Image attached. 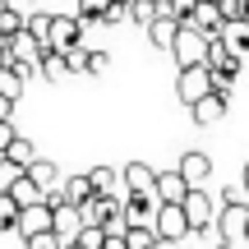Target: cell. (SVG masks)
Instances as JSON below:
<instances>
[{
	"label": "cell",
	"instance_id": "6da1fadb",
	"mask_svg": "<svg viewBox=\"0 0 249 249\" xmlns=\"http://www.w3.org/2000/svg\"><path fill=\"white\" fill-rule=\"evenodd\" d=\"M176 65L180 70H194V65H208V55H213V37L203 33L198 23H185L180 28V37H176Z\"/></svg>",
	"mask_w": 249,
	"mask_h": 249
},
{
	"label": "cell",
	"instance_id": "7a4b0ae2",
	"mask_svg": "<svg viewBox=\"0 0 249 249\" xmlns=\"http://www.w3.org/2000/svg\"><path fill=\"white\" fill-rule=\"evenodd\" d=\"M208 92H217V83H213V70H208V65L180 70V79H176V97L185 102V107H198V102H203Z\"/></svg>",
	"mask_w": 249,
	"mask_h": 249
},
{
	"label": "cell",
	"instance_id": "3957f363",
	"mask_svg": "<svg viewBox=\"0 0 249 249\" xmlns=\"http://www.w3.org/2000/svg\"><path fill=\"white\" fill-rule=\"evenodd\" d=\"M249 231V203L240 194L222 198V213H217V240H235V235Z\"/></svg>",
	"mask_w": 249,
	"mask_h": 249
},
{
	"label": "cell",
	"instance_id": "277c9868",
	"mask_svg": "<svg viewBox=\"0 0 249 249\" xmlns=\"http://www.w3.org/2000/svg\"><path fill=\"white\" fill-rule=\"evenodd\" d=\"M152 226H157V235H161V240H185V235L189 231H194V226H189V213H185V203H161L157 208V222H152Z\"/></svg>",
	"mask_w": 249,
	"mask_h": 249
},
{
	"label": "cell",
	"instance_id": "5b68a950",
	"mask_svg": "<svg viewBox=\"0 0 249 249\" xmlns=\"http://www.w3.org/2000/svg\"><path fill=\"white\" fill-rule=\"evenodd\" d=\"M185 213H189V226H194V235L217 231V208H213V198H208V189H194V194L185 198Z\"/></svg>",
	"mask_w": 249,
	"mask_h": 249
},
{
	"label": "cell",
	"instance_id": "8992f818",
	"mask_svg": "<svg viewBox=\"0 0 249 249\" xmlns=\"http://www.w3.org/2000/svg\"><path fill=\"white\" fill-rule=\"evenodd\" d=\"M74 46H83L79 14H55V23H51V51H74Z\"/></svg>",
	"mask_w": 249,
	"mask_h": 249
},
{
	"label": "cell",
	"instance_id": "52a82bcc",
	"mask_svg": "<svg viewBox=\"0 0 249 249\" xmlns=\"http://www.w3.org/2000/svg\"><path fill=\"white\" fill-rule=\"evenodd\" d=\"M157 176L161 171H152L148 161H124V171H120L124 194H157Z\"/></svg>",
	"mask_w": 249,
	"mask_h": 249
},
{
	"label": "cell",
	"instance_id": "ba28073f",
	"mask_svg": "<svg viewBox=\"0 0 249 249\" xmlns=\"http://www.w3.org/2000/svg\"><path fill=\"white\" fill-rule=\"evenodd\" d=\"M226 111H231V92H208L198 107H189V116H194V124H198V129H213V124L222 120Z\"/></svg>",
	"mask_w": 249,
	"mask_h": 249
},
{
	"label": "cell",
	"instance_id": "9c48e42d",
	"mask_svg": "<svg viewBox=\"0 0 249 249\" xmlns=\"http://www.w3.org/2000/svg\"><path fill=\"white\" fill-rule=\"evenodd\" d=\"M42 231H55V208L46 203V198L33 203V208H23V217H18V235H23V240L28 235H42Z\"/></svg>",
	"mask_w": 249,
	"mask_h": 249
},
{
	"label": "cell",
	"instance_id": "30bf717a",
	"mask_svg": "<svg viewBox=\"0 0 249 249\" xmlns=\"http://www.w3.org/2000/svg\"><path fill=\"white\" fill-rule=\"evenodd\" d=\"M176 171H180V176H185L194 189H203V180L213 176V157H208V152H198V148H189V152H180Z\"/></svg>",
	"mask_w": 249,
	"mask_h": 249
},
{
	"label": "cell",
	"instance_id": "8fae6325",
	"mask_svg": "<svg viewBox=\"0 0 249 249\" xmlns=\"http://www.w3.org/2000/svg\"><path fill=\"white\" fill-rule=\"evenodd\" d=\"M157 194H124V217H129V226H152L157 222Z\"/></svg>",
	"mask_w": 249,
	"mask_h": 249
},
{
	"label": "cell",
	"instance_id": "7c38bea8",
	"mask_svg": "<svg viewBox=\"0 0 249 249\" xmlns=\"http://www.w3.org/2000/svg\"><path fill=\"white\" fill-rule=\"evenodd\" d=\"M5 46H9V60H18V65H37V70H42V55L51 51V46H42L33 33H18L14 42H5Z\"/></svg>",
	"mask_w": 249,
	"mask_h": 249
},
{
	"label": "cell",
	"instance_id": "4fadbf2b",
	"mask_svg": "<svg viewBox=\"0 0 249 249\" xmlns=\"http://www.w3.org/2000/svg\"><path fill=\"white\" fill-rule=\"evenodd\" d=\"M189 194H194V185L180 171H161L157 176V203H185Z\"/></svg>",
	"mask_w": 249,
	"mask_h": 249
},
{
	"label": "cell",
	"instance_id": "5bb4252c",
	"mask_svg": "<svg viewBox=\"0 0 249 249\" xmlns=\"http://www.w3.org/2000/svg\"><path fill=\"white\" fill-rule=\"evenodd\" d=\"M28 180H33V185L42 189V194H55V189L65 185V176H60V166H55L51 157H42V161H33V166H28Z\"/></svg>",
	"mask_w": 249,
	"mask_h": 249
},
{
	"label": "cell",
	"instance_id": "9a60e30c",
	"mask_svg": "<svg viewBox=\"0 0 249 249\" xmlns=\"http://www.w3.org/2000/svg\"><path fill=\"white\" fill-rule=\"evenodd\" d=\"M180 18H157V23L148 28V42L157 46V51H176V37H180Z\"/></svg>",
	"mask_w": 249,
	"mask_h": 249
},
{
	"label": "cell",
	"instance_id": "2e32d148",
	"mask_svg": "<svg viewBox=\"0 0 249 249\" xmlns=\"http://www.w3.org/2000/svg\"><path fill=\"white\" fill-rule=\"evenodd\" d=\"M60 194H65V203H74V208H83L92 194H97V185H92V176H65V185H60Z\"/></svg>",
	"mask_w": 249,
	"mask_h": 249
},
{
	"label": "cell",
	"instance_id": "e0dca14e",
	"mask_svg": "<svg viewBox=\"0 0 249 249\" xmlns=\"http://www.w3.org/2000/svg\"><path fill=\"white\" fill-rule=\"evenodd\" d=\"M92 176V185H97V194H111V198H124V180L116 176L111 166H97V171H88Z\"/></svg>",
	"mask_w": 249,
	"mask_h": 249
},
{
	"label": "cell",
	"instance_id": "ac0fdd59",
	"mask_svg": "<svg viewBox=\"0 0 249 249\" xmlns=\"http://www.w3.org/2000/svg\"><path fill=\"white\" fill-rule=\"evenodd\" d=\"M222 42L231 46L235 55H245V51H249V18H240V23H226V28H222Z\"/></svg>",
	"mask_w": 249,
	"mask_h": 249
},
{
	"label": "cell",
	"instance_id": "d6986e66",
	"mask_svg": "<svg viewBox=\"0 0 249 249\" xmlns=\"http://www.w3.org/2000/svg\"><path fill=\"white\" fill-rule=\"evenodd\" d=\"M23 79H28V74L18 70V65H5V70H0V92H5L9 102H18V97H23Z\"/></svg>",
	"mask_w": 249,
	"mask_h": 249
},
{
	"label": "cell",
	"instance_id": "ffe728a7",
	"mask_svg": "<svg viewBox=\"0 0 249 249\" xmlns=\"http://www.w3.org/2000/svg\"><path fill=\"white\" fill-rule=\"evenodd\" d=\"M5 157H9V161H14V166H23V171H28V166H33V161H42V152H37V148H33V143H28V139H23V134H18V139H14V143H9V152H5Z\"/></svg>",
	"mask_w": 249,
	"mask_h": 249
},
{
	"label": "cell",
	"instance_id": "44dd1931",
	"mask_svg": "<svg viewBox=\"0 0 249 249\" xmlns=\"http://www.w3.org/2000/svg\"><path fill=\"white\" fill-rule=\"evenodd\" d=\"M42 74H46V83L70 79V60H65V51H46L42 55Z\"/></svg>",
	"mask_w": 249,
	"mask_h": 249
},
{
	"label": "cell",
	"instance_id": "7402d4cb",
	"mask_svg": "<svg viewBox=\"0 0 249 249\" xmlns=\"http://www.w3.org/2000/svg\"><path fill=\"white\" fill-rule=\"evenodd\" d=\"M124 245L129 249H157L161 235H157V226H129V231H124Z\"/></svg>",
	"mask_w": 249,
	"mask_h": 249
},
{
	"label": "cell",
	"instance_id": "603a6c76",
	"mask_svg": "<svg viewBox=\"0 0 249 249\" xmlns=\"http://www.w3.org/2000/svg\"><path fill=\"white\" fill-rule=\"evenodd\" d=\"M18 217H23V203L14 194H0V231H18Z\"/></svg>",
	"mask_w": 249,
	"mask_h": 249
},
{
	"label": "cell",
	"instance_id": "cb8c5ba5",
	"mask_svg": "<svg viewBox=\"0 0 249 249\" xmlns=\"http://www.w3.org/2000/svg\"><path fill=\"white\" fill-rule=\"evenodd\" d=\"M51 23H55V14H46V9L28 14V33H33V37H37L42 46H51Z\"/></svg>",
	"mask_w": 249,
	"mask_h": 249
},
{
	"label": "cell",
	"instance_id": "d4e9b609",
	"mask_svg": "<svg viewBox=\"0 0 249 249\" xmlns=\"http://www.w3.org/2000/svg\"><path fill=\"white\" fill-rule=\"evenodd\" d=\"M116 5V0H79V23L83 28H92V23H102V14Z\"/></svg>",
	"mask_w": 249,
	"mask_h": 249
},
{
	"label": "cell",
	"instance_id": "484cf974",
	"mask_svg": "<svg viewBox=\"0 0 249 249\" xmlns=\"http://www.w3.org/2000/svg\"><path fill=\"white\" fill-rule=\"evenodd\" d=\"M129 18H134L139 28H152V23L161 18V9H157V0H134V5H129Z\"/></svg>",
	"mask_w": 249,
	"mask_h": 249
},
{
	"label": "cell",
	"instance_id": "4316f807",
	"mask_svg": "<svg viewBox=\"0 0 249 249\" xmlns=\"http://www.w3.org/2000/svg\"><path fill=\"white\" fill-rule=\"evenodd\" d=\"M9 194H14V198H18V203H23V208H33V203H42V198H46V194H42V189H37V185H33V180H28V176L18 180V185L9 189Z\"/></svg>",
	"mask_w": 249,
	"mask_h": 249
},
{
	"label": "cell",
	"instance_id": "83f0119b",
	"mask_svg": "<svg viewBox=\"0 0 249 249\" xmlns=\"http://www.w3.org/2000/svg\"><path fill=\"white\" fill-rule=\"evenodd\" d=\"M23 176H28V171H23V166H14V161L5 157V161H0V194H9V189H14Z\"/></svg>",
	"mask_w": 249,
	"mask_h": 249
},
{
	"label": "cell",
	"instance_id": "f1b7e54d",
	"mask_svg": "<svg viewBox=\"0 0 249 249\" xmlns=\"http://www.w3.org/2000/svg\"><path fill=\"white\" fill-rule=\"evenodd\" d=\"M23 249H65V240H60L55 231H42V235H28Z\"/></svg>",
	"mask_w": 249,
	"mask_h": 249
},
{
	"label": "cell",
	"instance_id": "f546056e",
	"mask_svg": "<svg viewBox=\"0 0 249 249\" xmlns=\"http://www.w3.org/2000/svg\"><path fill=\"white\" fill-rule=\"evenodd\" d=\"M88 46H74V51H65V60H70V74H88Z\"/></svg>",
	"mask_w": 249,
	"mask_h": 249
},
{
	"label": "cell",
	"instance_id": "4dcf8cb0",
	"mask_svg": "<svg viewBox=\"0 0 249 249\" xmlns=\"http://www.w3.org/2000/svg\"><path fill=\"white\" fill-rule=\"evenodd\" d=\"M124 18H129V5H124V0H116V5L102 14V23H107V28H116V23H124Z\"/></svg>",
	"mask_w": 249,
	"mask_h": 249
},
{
	"label": "cell",
	"instance_id": "1f68e13d",
	"mask_svg": "<svg viewBox=\"0 0 249 249\" xmlns=\"http://www.w3.org/2000/svg\"><path fill=\"white\" fill-rule=\"evenodd\" d=\"M107 70H111V55L107 51H92L88 55V74H107Z\"/></svg>",
	"mask_w": 249,
	"mask_h": 249
},
{
	"label": "cell",
	"instance_id": "d6a6232c",
	"mask_svg": "<svg viewBox=\"0 0 249 249\" xmlns=\"http://www.w3.org/2000/svg\"><path fill=\"white\" fill-rule=\"evenodd\" d=\"M14 120H0V152H9V143H14Z\"/></svg>",
	"mask_w": 249,
	"mask_h": 249
},
{
	"label": "cell",
	"instance_id": "836d02e7",
	"mask_svg": "<svg viewBox=\"0 0 249 249\" xmlns=\"http://www.w3.org/2000/svg\"><path fill=\"white\" fill-rule=\"evenodd\" d=\"M5 9H18V14H37V0H0Z\"/></svg>",
	"mask_w": 249,
	"mask_h": 249
},
{
	"label": "cell",
	"instance_id": "e575fe53",
	"mask_svg": "<svg viewBox=\"0 0 249 249\" xmlns=\"http://www.w3.org/2000/svg\"><path fill=\"white\" fill-rule=\"evenodd\" d=\"M9 116H14V102H9L5 92H0V120H9Z\"/></svg>",
	"mask_w": 249,
	"mask_h": 249
},
{
	"label": "cell",
	"instance_id": "d590c367",
	"mask_svg": "<svg viewBox=\"0 0 249 249\" xmlns=\"http://www.w3.org/2000/svg\"><path fill=\"white\" fill-rule=\"evenodd\" d=\"M102 249H129V245H124V235H107V245H102Z\"/></svg>",
	"mask_w": 249,
	"mask_h": 249
},
{
	"label": "cell",
	"instance_id": "8d00e7d4",
	"mask_svg": "<svg viewBox=\"0 0 249 249\" xmlns=\"http://www.w3.org/2000/svg\"><path fill=\"white\" fill-rule=\"evenodd\" d=\"M5 65H9V46L0 42V70H5Z\"/></svg>",
	"mask_w": 249,
	"mask_h": 249
},
{
	"label": "cell",
	"instance_id": "74e56055",
	"mask_svg": "<svg viewBox=\"0 0 249 249\" xmlns=\"http://www.w3.org/2000/svg\"><path fill=\"white\" fill-rule=\"evenodd\" d=\"M65 249H83V245H79V240H65Z\"/></svg>",
	"mask_w": 249,
	"mask_h": 249
},
{
	"label": "cell",
	"instance_id": "f35d334b",
	"mask_svg": "<svg viewBox=\"0 0 249 249\" xmlns=\"http://www.w3.org/2000/svg\"><path fill=\"white\" fill-rule=\"evenodd\" d=\"M245 194H249V161H245Z\"/></svg>",
	"mask_w": 249,
	"mask_h": 249
},
{
	"label": "cell",
	"instance_id": "ab89813d",
	"mask_svg": "<svg viewBox=\"0 0 249 249\" xmlns=\"http://www.w3.org/2000/svg\"><path fill=\"white\" fill-rule=\"evenodd\" d=\"M0 161H5V152H0Z\"/></svg>",
	"mask_w": 249,
	"mask_h": 249
},
{
	"label": "cell",
	"instance_id": "60d3db41",
	"mask_svg": "<svg viewBox=\"0 0 249 249\" xmlns=\"http://www.w3.org/2000/svg\"><path fill=\"white\" fill-rule=\"evenodd\" d=\"M245 240H249V231H245Z\"/></svg>",
	"mask_w": 249,
	"mask_h": 249
}]
</instances>
